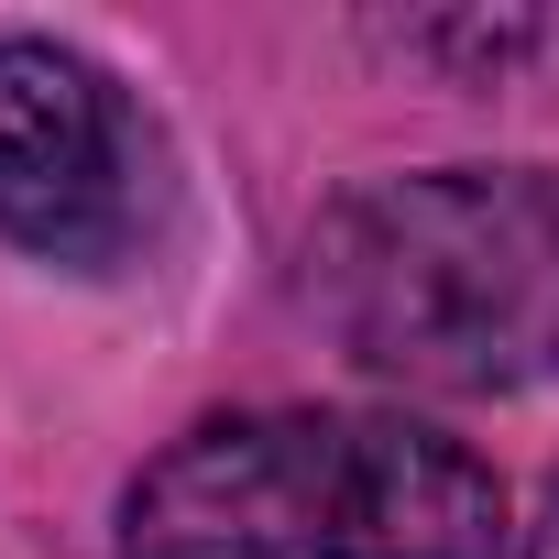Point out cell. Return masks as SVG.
Listing matches in <instances>:
<instances>
[{
    "label": "cell",
    "mask_w": 559,
    "mask_h": 559,
    "mask_svg": "<svg viewBox=\"0 0 559 559\" xmlns=\"http://www.w3.org/2000/svg\"><path fill=\"white\" fill-rule=\"evenodd\" d=\"M165 219V143L132 110V88L45 34H0V241L110 274Z\"/></svg>",
    "instance_id": "obj_3"
},
{
    "label": "cell",
    "mask_w": 559,
    "mask_h": 559,
    "mask_svg": "<svg viewBox=\"0 0 559 559\" xmlns=\"http://www.w3.org/2000/svg\"><path fill=\"white\" fill-rule=\"evenodd\" d=\"M308 319L384 384L515 395L559 373V165H428L319 209Z\"/></svg>",
    "instance_id": "obj_1"
},
{
    "label": "cell",
    "mask_w": 559,
    "mask_h": 559,
    "mask_svg": "<svg viewBox=\"0 0 559 559\" xmlns=\"http://www.w3.org/2000/svg\"><path fill=\"white\" fill-rule=\"evenodd\" d=\"M526 559H559V472H548V493H537V526H526Z\"/></svg>",
    "instance_id": "obj_4"
},
{
    "label": "cell",
    "mask_w": 559,
    "mask_h": 559,
    "mask_svg": "<svg viewBox=\"0 0 559 559\" xmlns=\"http://www.w3.org/2000/svg\"><path fill=\"white\" fill-rule=\"evenodd\" d=\"M504 483L384 406L198 417L121 493V559H493Z\"/></svg>",
    "instance_id": "obj_2"
}]
</instances>
